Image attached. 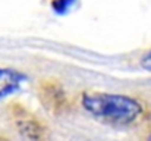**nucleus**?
<instances>
[{
    "label": "nucleus",
    "instance_id": "7ed1b4c3",
    "mask_svg": "<svg viewBox=\"0 0 151 141\" xmlns=\"http://www.w3.org/2000/svg\"><path fill=\"white\" fill-rule=\"evenodd\" d=\"M37 94L40 103L51 115H63L69 110V98L63 85L56 80H41Z\"/></svg>",
    "mask_w": 151,
    "mask_h": 141
},
{
    "label": "nucleus",
    "instance_id": "39448f33",
    "mask_svg": "<svg viewBox=\"0 0 151 141\" xmlns=\"http://www.w3.org/2000/svg\"><path fill=\"white\" fill-rule=\"evenodd\" d=\"M73 3H75V0H53L51 1V7H53V10L56 13L63 15V13H66L70 9V6Z\"/></svg>",
    "mask_w": 151,
    "mask_h": 141
},
{
    "label": "nucleus",
    "instance_id": "423d86ee",
    "mask_svg": "<svg viewBox=\"0 0 151 141\" xmlns=\"http://www.w3.org/2000/svg\"><path fill=\"white\" fill-rule=\"evenodd\" d=\"M141 66L144 68V69H147V71H151V50L142 57V60H141Z\"/></svg>",
    "mask_w": 151,
    "mask_h": 141
},
{
    "label": "nucleus",
    "instance_id": "f03ea898",
    "mask_svg": "<svg viewBox=\"0 0 151 141\" xmlns=\"http://www.w3.org/2000/svg\"><path fill=\"white\" fill-rule=\"evenodd\" d=\"M9 113L16 129L28 141H49L50 131L47 124L22 103H12Z\"/></svg>",
    "mask_w": 151,
    "mask_h": 141
},
{
    "label": "nucleus",
    "instance_id": "0eeeda50",
    "mask_svg": "<svg viewBox=\"0 0 151 141\" xmlns=\"http://www.w3.org/2000/svg\"><path fill=\"white\" fill-rule=\"evenodd\" d=\"M0 141H10V140L6 138V137H3V135H0Z\"/></svg>",
    "mask_w": 151,
    "mask_h": 141
},
{
    "label": "nucleus",
    "instance_id": "20e7f679",
    "mask_svg": "<svg viewBox=\"0 0 151 141\" xmlns=\"http://www.w3.org/2000/svg\"><path fill=\"white\" fill-rule=\"evenodd\" d=\"M24 81L25 75L22 72L10 68H0V100L15 93Z\"/></svg>",
    "mask_w": 151,
    "mask_h": 141
},
{
    "label": "nucleus",
    "instance_id": "f257e3e1",
    "mask_svg": "<svg viewBox=\"0 0 151 141\" xmlns=\"http://www.w3.org/2000/svg\"><path fill=\"white\" fill-rule=\"evenodd\" d=\"M81 104L93 118L113 127L134 125L145 112L138 98L126 94L85 91L81 95Z\"/></svg>",
    "mask_w": 151,
    "mask_h": 141
},
{
    "label": "nucleus",
    "instance_id": "6e6552de",
    "mask_svg": "<svg viewBox=\"0 0 151 141\" xmlns=\"http://www.w3.org/2000/svg\"><path fill=\"white\" fill-rule=\"evenodd\" d=\"M145 141H151V132L148 134V137H147V140H145Z\"/></svg>",
    "mask_w": 151,
    "mask_h": 141
}]
</instances>
